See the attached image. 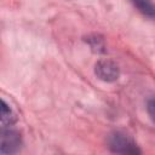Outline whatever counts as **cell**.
<instances>
[{
  "instance_id": "6da1fadb",
  "label": "cell",
  "mask_w": 155,
  "mask_h": 155,
  "mask_svg": "<svg viewBox=\"0 0 155 155\" xmlns=\"http://www.w3.org/2000/svg\"><path fill=\"white\" fill-rule=\"evenodd\" d=\"M108 148L114 154H140V149L136 142L121 131H114L108 136Z\"/></svg>"
},
{
  "instance_id": "7a4b0ae2",
  "label": "cell",
  "mask_w": 155,
  "mask_h": 155,
  "mask_svg": "<svg viewBox=\"0 0 155 155\" xmlns=\"http://www.w3.org/2000/svg\"><path fill=\"white\" fill-rule=\"evenodd\" d=\"M23 144L22 136L17 130L10 127H1L0 133V153L2 155L16 154L21 150Z\"/></svg>"
},
{
  "instance_id": "3957f363",
  "label": "cell",
  "mask_w": 155,
  "mask_h": 155,
  "mask_svg": "<svg viewBox=\"0 0 155 155\" xmlns=\"http://www.w3.org/2000/svg\"><path fill=\"white\" fill-rule=\"evenodd\" d=\"M94 74L104 82H114L120 76V68L110 59H99L94 64Z\"/></svg>"
},
{
  "instance_id": "277c9868",
  "label": "cell",
  "mask_w": 155,
  "mask_h": 155,
  "mask_svg": "<svg viewBox=\"0 0 155 155\" xmlns=\"http://www.w3.org/2000/svg\"><path fill=\"white\" fill-rule=\"evenodd\" d=\"M84 41L90 46L91 51L96 54H104L107 53V45L105 40L101 34H88L84 38Z\"/></svg>"
},
{
  "instance_id": "5b68a950",
  "label": "cell",
  "mask_w": 155,
  "mask_h": 155,
  "mask_svg": "<svg viewBox=\"0 0 155 155\" xmlns=\"http://www.w3.org/2000/svg\"><path fill=\"white\" fill-rule=\"evenodd\" d=\"M16 122H17V115L2 99L1 101V117H0L1 127H11Z\"/></svg>"
},
{
  "instance_id": "8992f818",
  "label": "cell",
  "mask_w": 155,
  "mask_h": 155,
  "mask_svg": "<svg viewBox=\"0 0 155 155\" xmlns=\"http://www.w3.org/2000/svg\"><path fill=\"white\" fill-rule=\"evenodd\" d=\"M131 1L140 13H143L147 17L155 18V4H153L151 0H131Z\"/></svg>"
},
{
  "instance_id": "52a82bcc",
  "label": "cell",
  "mask_w": 155,
  "mask_h": 155,
  "mask_svg": "<svg viewBox=\"0 0 155 155\" xmlns=\"http://www.w3.org/2000/svg\"><path fill=\"white\" fill-rule=\"evenodd\" d=\"M147 110H148V114H149L151 121L155 124V97L150 98L147 102Z\"/></svg>"
}]
</instances>
